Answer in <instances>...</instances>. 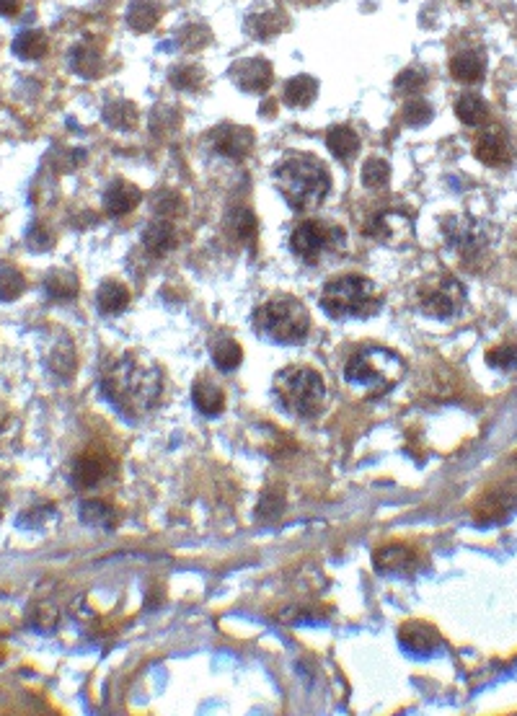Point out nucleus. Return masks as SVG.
Masks as SVG:
<instances>
[{
	"label": "nucleus",
	"mask_w": 517,
	"mask_h": 716,
	"mask_svg": "<svg viewBox=\"0 0 517 716\" xmlns=\"http://www.w3.org/2000/svg\"><path fill=\"white\" fill-rule=\"evenodd\" d=\"M486 60L476 50H461L450 57V75L461 83H479L484 78Z\"/></svg>",
	"instance_id": "aec40b11"
},
{
	"label": "nucleus",
	"mask_w": 517,
	"mask_h": 716,
	"mask_svg": "<svg viewBox=\"0 0 517 716\" xmlns=\"http://www.w3.org/2000/svg\"><path fill=\"white\" fill-rule=\"evenodd\" d=\"M368 233L378 238L380 243L396 249V246H404L414 238V220L409 212L399 210V207H388V210H380L375 215Z\"/></svg>",
	"instance_id": "ddd939ff"
},
{
	"label": "nucleus",
	"mask_w": 517,
	"mask_h": 716,
	"mask_svg": "<svg viewBox=\"0 0 517 716\" xmlns=\"http://www.w3.org/2000/svg\"><path fill=\"white\" fill-rule=\"evenodd\" d=\"M169 78L176 88H181V91H197V88L205 83V70L194 63H181L171 70Z\"/></svg>",
	"instance_id": "72a5a7b5"
},
{
	"label": "nucleus",
	"mask_w": 517,
	"mask_h": 716,
	"mask_svg": "<svg viewBox=\"0 0 517 716\" xmlns=\"http://www.w3.org/2000/svg\"><path fill=\"white\" fill-rule=\"evenodd\" d=\"M474 153L481 163L492 166V169H507L515 158V145L502 127L492 125L476 137Z\"/></svg>",
	"instance_id": "4468645a"
},
{
	"label": "nucleus",
	"mask_w": 517,
	"mask_h": 716,
	"mask_svg": "<svg viewBox=\"0 0 517 716\" xmlns=\"http://www.w3.org/2000/svg\"><path fill=\"white\" fill-rule=\"evenodd\" d=\"M161 19V3L158 0H132L127 8V24L132 32L145 34Z\"/></svg>",
	"instance_id": "bb28decb"
},
{
	"label": "nucleus",
	"mask_w": 517,
	"mask_h": 716,
	"mask_svg": "<svg viewBox=\"0 0 517 716\" xmlns=\"http://www.w3.org/2000/svg\"><path fill=\"white\" fill-rule=\"evenodd\" d=\"M419 308L432 318H455L466 308V287L453 274H435L419 285Z\"/></svg>",
	"instance_id": "1a4fd4ad"
},
{
	"label": "nucleus",
	"mask_w": 517,
	"mask_h": 716,
	"mask_svg": "<svg viewBox=\"0 0 517 716\" xmlns=\"http://www.w3.org/2000/svg\"><path fill=\"white\" fill-rule=\"evenodd\" d=\"M280 512H282V494L277 492V489H269V492L264 494L262 502H259V507H256V515L262 517V520H275Z\"/></svg>",
	"instance_id": "37998d69"
},
{
	"label": "nucleus",
	"mask_w": 517,
	"mask_h": 716,
	"mask_svg": "<svg viewBox=\"0 0 517 716\" xmlns=\"http://www.w3.org/2000/svg\"><path fill=\"white\" fill-rule=\"evenodd\" d=\"M424 83H427V75L417 68H409L399 75L396 88H399V91H404V94H417V91H422Z\"/></svg>",
	"instance_id": "c03bdc74"
},
{
	"label": "nucleus",
	"mask_w": 517,
	"mask_h": 716,
	"mask_svg": "<svg viewBox=\"0 0 517 716\" xmlns=\"http://www.w3.org/2000/svg\"><path fill=\"white\" fill-rule=\"evenodd\" d=\"M81 520L86 525H94V528L112 530L119 523V512L104 499H83Z\"/></svg>",
	"instance_id": "c756f323"
},
{
	"label": "nucleus",
	"mask_w": 517,
	"mask_h": 716,
	"mask_svg": "<svg viewBox=\"0 0 517 716\" xmlns=\"http://www.w3.org/2000/svg\"><path fill=\"white\" fill-rule=\"evenodd\" d=\"M104 122L114 127V130H132V127L138 125V106L125 99L106 101Z\"/></svg>",
	"instance_id": "7c9ffc66"
},
{
	"label": "nucleus",
	"mask_w": 517,
	"mask_h": 716,
	"mask_svg": "<svg viewBox=\"0 0 517 716\" xmlns=\"http://www.w3.org/2000/svg\"><path fill=\"white\" fill-rule=\"evenodd\" d=\"M275 181L282 197L293 210L308 212L324 205L326 194L331 189V174L324 161L316 156L300 153L290 156L277 166Z\"/></svg>",
	"instance_id": "f03ea898"
},
{
	"label": "nucleus",
	"mask_w": 517,
	"mask_h": 716,
	"mask_svg": "<svg viewBox=\"0 0 517 716\" xmlns=\"http://www.w3.org/2000/svg\"><path fill=\"white\" fill-rule=\"evenodd\" d=\"M360 179L368 189H383L391 179V166L383 158H368L360 171Z\"/></svg>",
	"instance_id": "c9c22d12"
},
{
	"label": "nucleus",
	"mask_w": 517,
	"mask_h": 716,
	"mask_svg": "<svg viewBox=\"0 0 517 716\" xmlns=\"http://www.w3.org/2000/svg\"><path fill=\"white\" fill-rule=\"evenodd\" d=\"M26 290V277L16 267H0V300H16Z\"/></svg>",
	"instance_id": "e433bc0d"
},
{
	"label": "nucleus",
	"mask_w": 517,
	"mask_h": 716,
	"mask_svg": "<svg viewBox=\"0 0 517 716\" xmlns=\"http://www.w3.org/2000/svg\"><path fill=\"white\" fill-rule=\"evenodd\" d=\"M275 393L282 409L290 411L293 417H316L326 401V386L321 375L303 365L277 373Z\"/></svg>",
	"instance_id": "0eeeda50"
},
{
	"label": "nucleus",
	"mask_w": 517,
	"mask_h": 716,
	"mask_svg": "<svg viewBox=\"0 0 517 716\" xmlns=\"http://www.w3.org/2000/svg\"><path fill=\"white\" fill-rule=\"evenodd\" d=\"M140 200H143V192L135 184L125 179H114L104 192V210L114 215V218H122V215L135 210Z\"/></svg>",
	"instance_id": "a211bd4d"
},
{
	"label": "nucleus",
	"mask_w": 517,
	"mask_h": 716,
	"mask_svg": "<svg viewBox=\"0 0 517 716\" xmlns=\"http://www.w3.org/2000/svg\"><path fill=\"white\" fill-rule=\"evenodd\" d=\"M6 502H8V494H6V489L0 486V517H3V512H6Z\"/></svg>",
	"instance_id": "8fccbe9b"
},
{
	"label": "nucleus",
	"mask_w": 517,
	"mask_h": 716,
	"mask_svg": "<svg viewBox=\"0 0 517 716\" xmlns=\"http://www.w3.org/2000/svg\"><path fill=\"white\" fill-rule=\"evenodd\" d=\"M246 32L254 39H272L275 34H280L282 29V16L277 8H254V11L246 16Z\"/></svg>",
	"instance_id": "a878e982"
},
{
	"label": "nucleus",
	"mask_w": 517,
	"mask_h": 716,
	"mask_svg": "<svg viewBox=\"0 0 517 716\" xmlns=\"http://www.w3.org/2000/svg\"><path fill=\"white\" fill-rule=\"evenodd\" d=\"M231 78L246 94H264L275 81V70L264 57H246L231 68Z\"/></svg>",
	"instance_id": "dca6fc26"
},
{
	"label": "nucleus",
	"mask_w": 517,
	"mask_h": 716,
	"mask_svg": "<svg viewBox=\"0 0 517 716\" xmlns=\"http://www.w3.org/2000/svg\"><path fill=\"white\" fill-rule=\"evenodd\" d=\"M16 435H19V419L6 404H0V450L8 448Z\"/></svg>",
	"instance_id": "a19ab883"
},
{
	"label": "nucleus",
	"mask_w": 517,
	"mask_h": 716,
	"mask_svg": "<svg viewBox=\"0 0 517 716\" xmlns=\"http://www.w3.org/2000/svg\"><path fill=\"white\" fill-rule=\"evenodd\" d=\"M318 96V81L311 75H295L282 88V101L293 109H308Z\"/></svg>",
	"instance_id": "4be33fe9"
},
{
	"label": "nucleus",
	"mask_w": 517,
	"mask_h": 716,
	"mask_svg": "<svg viewBox=\"0 0 517 716\" xmlns=\"http://www.w3.org/2000/svg\"><path fill=\"white\" fill-rule=\"evenodd\" d=\"M401 119H404V125L409 127H424L432 119V106L424 99L406 101L404 109H401Z\"/></svg>",
	"instance_id": "4c0bfd02"
},
{
	"label": "nucleus",
	"mask_w": 517,
	"mask_h": 716,
	"mask_svg": "<svg viewBox=\"0 0 517 716\" xmlns=\"http://www.w3.org/2000/svg\"><path fill=\"white\" fill-rule=\"evenodd\" d=\"M458 3H471V0H458Z\"/></svg>",
	"instance_id": "3c124183"
},
{
	"label": "nucleus",
	"mask_w": 517,
	"mask_h": 716,
	"mask_svg": "<svg viewBox=\"0 0 517 716\" xmlns=\"http://www.w3.org/2000/svg\"><path fill=\"white\" fill-rule=\"evenodd\" d=\"M194 406L205 414V417H218L220 411L225 409V393L218 383H212L210 378H200L192 388Z\"/></svg>",
	"instance_id": "b1692460"
},
{
	"label": "nucleus",
	"mask_w": 517,
	"mask_h": 716,
	"mask_svg": "<svg viewBox=\"0 0 517 716\" xmlns=\"http://www.w3.org/2000/svg\"><path fill=\"white\" fill-rule=\"evenodd\" d=\"M11 47L13 55L21 57V60H42L50 52V39L39 29H26V32H21L19 37L13 39Z\"/></svg>",
	"instance_id": "c85d7f7f"
},
{
	"label": "nucleus",
	"mask_w": 517,
	"mask_h": 716,
	"mask_svg": "<svg viewBox=\"0 0 517 716\" xmlns=\"http://www.w3.org/2000/svg\"><path fill=\"white\" fill-rule=\"evenodd\" d=\"M326 148L334 153V158L342 163L355 161V156L360 153V135H357L352 127L337 125L326 132Z\"/></svg>",
	"instance_id": "412c9836"
},
{
	"label": "nucleus",
	"mask_w": 517,
	"mask_h": 716,
	"mask_svg": "<svg viewBox=\"0 0 517 716\" xmlns=\"http://www.w3.org/2000/svg\"><path fill=\"white\" fill-rule=\"evenodd\" d=\"M68 63L70 70L81 75V78H99V75L104 73V55H101L99 44L94 42L75 44Z\"/></svg>",
	"instance_id": "6ab92c4d"
},
{
	"label": "nucleus",
	"mask_w": 517,
	"mask_h": 716,
	"mask_svg": "<svg viewBox=\"0 0 517 716\" xmlns=\"http://www.w3.org/2000/svg\"><path fill=\"white\" fill-rule=\"evenodd\" d=\"M373 564L375 572L386 577H414L419 569H424V554L406 543H391L375 551Z\"/></svg>",
	"instance_id": "f8f14e48"
},
{
	"label": "nucleus",
	"mask_w": 517,
	"mask_h": 716,
	"mask_svg": "<svg viewBox=\"0 0 517 716\" xmlns=\"http://www.w3.org/2000/svg\"><path fill=\"white\" fill-rule=\"evenodd\" d=\"M104 399L127 419H138L156 409L163 396V375L140 355H119L101 370Z\"/></svg>",
	"instance_id": "f257e3e1"
},
{
	"label": "nucleus",
	"mask_w": 517,
	"mask_h": 716,
	"mask_svg": "<svg viewBox=\"0 0 517 716\" xmlns=\"http://www.w3.org/2000/svg\"><path fill=\"white\" fill-rule=\"evenodd\" d=\"M212 148L225 158H246L254 148V132L243 125H220L210 135Z\"/></svg>",
	"instance_id": "f3484780"
},
{
	"label": "nucleus",
	"mask_w": 517,
	"mask_h": 716,
	"mask_svg": "<svg viewBox=\"0 0 517 716\" xmlns=\"http://www.w3.org/2000/svg\"><path fill=\"white\" fill-rule=\"evenodd\" d=\"M318 303L331 318H368L380 311L383 293L368 277L344 274V277L326 282Z\"/></svg>",
	"instance_id": "7ed1b4c3"
},
{
	"label": "nucleus",
	"mask_w": 517,
	"mask_h": 716,
	"mask_svg": "<svg viewBox=\"0 0 517 716\" xmlns=\"http://www.w3.org/2000/svg\"><path fill=\"white\" fill-rule=\"evenodd\" d=\"M19 11H21V0H0V16L11 19V16H16Z\"/></svg>",
	"instance_id": "09e8293b"
},
{
	"label": "nucleus",
	"mask_w": 517,
	"mask_h": 716,
	"mask_svg": "<svg viewBox=\"0 0 517 716\" xmlns=\"http://www.w3.org/2000/svg\"><path fill=\"white\" fill-rule=\"evenodd\" d=\"M443 238L463 264L476 267L492 254L499 241V231L497 225L486 218L463 212V215H450L443 220Z\"/></svg>",
	"instance_id": "423d86ee"
},
{
	"label": "nucleus",
	"mask_w": 517,
	"mask_h": 716,
	"mask_svg": "<svg viewBox=\"0 0 517 716\" xmlns=\"http://www.w3.org/2000/svg\"><path fill=\"white\" fill-rule=\"evenodd\" d=\"M517 510V468H512L510 474L499 476L497 481L486 486L484 494L476 499L474 517L479 525H494L502 523L505 517H510Z\"/></svg>",
	"instance_id": "9d476101"
},
{
	"label": "nucleus",
	"mask_w": 517,
	"mask_h": 716,
	"mask_svg": "<svg viewBox=\"0 0 517 716\" xmlns=\"http://www.w3.org/2000/svg\"><path fill=\"white\" fill-rule=\"evenodd\" d=\"M181 207V197L176 192H163L156 200L158 218H169V215H176Z\"/></svg>",
	"instance_id": "a18cd8bd"
},
{
	"label": "nucleus",
	"mask_w": 517,
	"mask_h": 716,
	"mask_svg": "<svg viewBox=\"0 0 517 716\" xmlns=\"http://www.w3.org/2000/svg\"><path fill=\"white\" fill-rule=\"evenodd\" d=\"M290 246L300 262L318 264L324 262L326 256L339 254L344 249V231L324 220H306L293 231Z\"/></svg>",
	"instance_id": "6e6552de"
},
{
	"label": "nucleus",
	"mask_w": 517,
	"mask_h": 716,
	"mask_svg": "<svg viewBox=\"0 0 517 716\" xmlns=\"http://www.w3.org/2000/svg\"><path fill=\"white\" fill-rule=\"evenodd\" d=\"M21 517H34V520H26V523H21L26 528V525H32V528H39V525H44L47 520H52L55 517V510L52 507H42V512L39 510H32V512H26V515Z\"/></svg>",
	"instance_id": "de8ad7c7"
},
{
	"label": "nucleus",
	"mask_w": 517,
	"mask_h": 716,
	"mask_svg": "<svg viewBox=\"0 0 517 716\" xmlns=\"http://www.w3.org/2000/svg\"><path fill=\"white\" fill-rule=\"evenodd\" d=\"M210 352H212V362H215V368L223 370V373H231V370H236L243 360L241 344L233 342V339H228V337L215 339L210 347Z\"/></svg>",
	"instance_id": "473e14b6"
},
{
	"label": "nucleus",
	"mask_w": 517,
	"mask_h": 716,
	"mask_svg": "<svg viewBox=\"0 0 517 716\" xmlns=\"http://www.w3.org/2000/svg\"><path fill=\"white\" fill-rule=\"evenodd\" d=\"M44 293L47 298L65 303V300H75L78 295V277L68 269H50V274L44 277Z\"/></svg>",
	"instance_id": "cd10ccee"
},
{
	"label": "nucleus",
	"mask_w": 517,
	"mask_h": 716,
	"mask_svg": "<svg viewBox=\"0 0 517 716\" xmlns=\"http://www.w3.org/2000/svg\"><path fill=\"white\" fill-rule=\"evenodd\" d=\"M515 249H517V241H515Z\"/></svg>",
	"instance_id": "603ef678"
},
{
	"label": "nucleus",
	"mask_w": 517,
	"mask_h": 716,
	"mask_svg": "<svg viewBox=\"0 0 517 716\" xmlns=\"http://www.w3.org/2000/svg\"><path fill=\"white\" fill-rule=\"evenodd\" d=\"M344 378L357 391L368 393V396H383L404 378V360L391 349H362L349 357Z\"/></svg>",
	"instance_id": "20e7f679"
},
{
	"label": "nucleus",
	"mask_w": 517,
	"mask_h": 716,
	"mask_svg": "<svg viewBox=\"0 0 517 716\" xmlns=\"http://www.w3.org/2000/svg\"><path fill=\"white\" fill-rule=\"evenodd\" d=\"M114 474V458L112 453L101 445H88L86 450L75 455L73 471H70V481L78 489H94V486L104 484L109 476Z\"/></svg>",
	"instance_id": "9b49d317"
},
{
	"label": "nucleus",
	"mask_w": 517,
	"mask_h": 716,
	"mask_svg": "<svg viewBox=\"0 0 517 716\" xmlns=\"http://www.w3.org/2000/svg\"><path fill=\"white\" fill-rule=\"evenodd\" d=\"M145 249L153 251V254H169L176 246V231L174 223L169 218H156L150 220L148 228L143 233Z\"/></svg>",
	"instance_id": "393cba45"
},
{
	"label": "nucleus",
	"mask_w": 517,
	"mask_h": 716,
	"mask_svg": "<svg viewBox=\"0 0 517 716\" xmlns=\"http://www.w3.org/2000/svg\"><path fill=\"white\" fill-rule=\"evenodd\" d=\"M130 306V290L119 280H104L96 290V308H99L104 316H114V313H122Z\"/></svg>",
	"instance_id": "5701e85b"
},
{
	"label": "nucleus",
	"mask_w": 517,
	"mask_h": 716,
	"mask_svg": "<svg viewBox=\"0 0 517 716\" xmlns=\"http://www.w3.org/2000/svg\"><path fill=\"white\" fill-rule=\"evenodd\" d=\"M256 329L277 344H300L311 331V316L306 306L293 295H275L256 308Z\"/></svg>",
	"instance_id": "39448f33"
},
{
	"label": "nucleus",
	"mask_w": 517,
	"mask_h": 716,
	"mask_svg": "<svg viewBox=\"0 0 517 716\" xmlns=\"http://www.w3.org/2000/svg\"><path fill=\"white\" fill-rule=\"evenodd\" d=\"M401 647L414 657H432V654L443 652L445 642L440 631L427 621H409L399 631Z\"/></svg>",
	"instance_id": "2eb2a0df"
},
{
	"label": "nucleus",
	"mask_w": 517,
	"mask_h": 716,
	"mask_svg": "<svg viewBox=\"0 0 517 716\" xmlns=\"http://www.w3.org/2000/svg\"><path fill=\"white\" fill-rule=\"evenodd\" d=\"M228 228H231V231L236 233L241 241H249L256 231V220H254V215H251V210H246V207H238V210H233L231 220H228Z\"/></svg>",
	"instance_id": "58836bf2"
},
{
	"label": "nucleus",
	"mask_w": 517,
	"mask_h": 716,
	"mask_svg": "<svg viewBox=\"0 0 517 716\" xmlns=\"http://www.w3.org/2000/svg\"><path fill=\"white\" fill-rule=\"evenodd\" d=\"M200 32H205V26H202V24L187 26V29H184V32L179 34L181 44H184V47H205L202 42H207V39H210V34H202V37H200Z\"/></svg>",
	"instance_id": "49530a36"
},
{
	"label": "nucleus",
	"mask_w": 517,
	"mask_h": 716,
	"mask_svg": "<svg viewBox=\"0 0 517 716\" xmlns=\"http://www.w3.org/2000/svg\"><path fill=\"white\" fill-rule=\"evenodd\" d=\"M26 243H29L37 254H42V251H47L52 243H55V233L44 223H34L32 228H29V233H26Z\"/></svg>",
	"instance_id": "79ce46f5"
},
{
	"label": "nucleus",
	"mask_w": 517,
	"mask_h": 716,
	"mask_svg": "<svg viewBox=\"0 0 517 716\" xmlns=\"http://www.w3.org/2000/svg\"><path fill=\"white\" fill-rule=\"evenodd\" d=\"M455 114H458L463 125L481 127L486 117H489V106H486V101L479 94H461L458 101H455Z\"/></svg>",
	"instance_id": "2f4dec72"
},
{
	"label": "nucleus",
	"mask_w": 517,
	"mask_h": 716,
	"mask_svg": "<svg viewBox=\"0 0 517 716\" xmlns=\"http://www.w3.org/2000/svg\"><path fill=\"white\" fill-rule=\"evenodd\" d=\"M50 355H52L50 357L52 373H57L60 378H70V375L75 373V347L68 342V339H63L60 344H55Z\"/></svg>",
	"instance_id": "f704fd0d"
},
{
	"label": "nucleus",
	"mask_w": 517,
	"mask_h": 716,
	"mask_svg": "<svg viewBox=\"0 0 517 716\" xmlns=\"http://www.w3.org/2000/svg\"><path fill=\"white\" fill-rule=\"evenodd\" d=\"M486 362L497 370H512L517 368V347L515 344H502V347L489 349Z\"/></svg>",
	"instance_id": "ea45409f"
}]
</instances>
